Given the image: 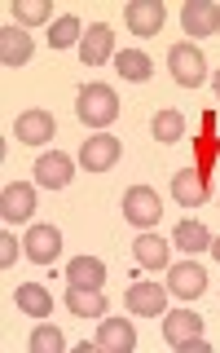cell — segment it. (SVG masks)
Returning <instances> with one entry per match:
<instances>
[{
	"label": "cell",
	"mask_w": 220,
	"mask_h": 353,
	"mask_svg": "<svg viewBox=\"0 0 220 353\" xmlns=\"http://www.w3.org/2000/svg\"><path fill=\"white\" fill-rule=\"evenodd\" d=\"M115 71L124 75V80H150L154 62H150L141 49H119V53H115Z\"/></svg>",
	"instance_id": "44dd1931"
},
{
	"label": "cell",
	"mask_w": 220,
	"mask_h": 353,
	"mask_svg": "<svg viewBox=\"0 0 220 353\" xmlns=\"http://www.w3.org/2000/svg\"><path fill=\"white\" fill-rule=\"evenodd\" d=\"M124 216L132 221V225H154V221L163 216L159 194H154L150 185H132V190L124 194Z\"/></svg>",
	"instance_id": "277c9868"
},
{
	"label": "cell",
	"mask_w": 220,
	"mask_h": 353,
	"mask_svg": "<svg viewBox=\"0 0 220 353\" xmlns=\"http://www.w3.org/2000/svg\"><path fill=\"white\" fill-rule=\"evenodd\" d=\"M115 159H119V141L110 137V132H93V137L80 146V168H88V172L115 168Z\"/></svg>",
	"instance_id": "3957f363"
},
{
	"label": "cell",
	"mask_w": 220,
	"mask_h": 353,
	"mask_svg": "<svg viewBox=\"0 0 220 353\" xmlns=\"http://www.w3.org/2000/svg\"><path fill=\"white\" fill-rule=\"evenodd\" d=\"M31 212H36V185L9 181L5 194H0V216H5V221H27Z\"/></svg>",
	"instance_id": "9c48e42d"
},
{
	"label": "cell",
	"mask_w": 220,
	"mask_h": 353,
	"mask_svg": "<svg viewBox=\"0 0 220 353\" xmlns=\"http://www.w3.org/2000/svg\"><path fill=\"white\" fill-rule=\"evenodd\" d=\"M172 194H176V203L198 208L207 199V176L198 172V168H181V172L172 176Z\"/></svg>",
	"instance_id": "e0dca14e"
},
{
	"label": "cell",
	"mask_w": 220,
	"mask_h": 353,
	"mask_svg": "<svg viewBox=\"0 0 220 353\" xmlns=\"http://www.w3.org/2000/svg\"><path fill=\"white\" fill-rule=\"evenodd\" d=\"M124 18H128V31L132 36H159V27H163V0H132V5L124 9Z\"/></svg>",
	"instance_id": "52a82bcc"
},
{
	"label": "cell",
	"mask_w": 220,
	"mask_h": 353,
	"mask_svg": "<svg viewBox=\"0 0 220 353\" xmlns=\"http://www.w3.org/2000/svg\"><path fill=\"white\" fill-rule=\"evenodd\" d=\"M66 309L75 318H106V296L102 287H66Z\"/></svg>",
	"instance_id": "4fadbf2b"
},
{
	"label": "cell",
	"mask_w": 220,
	"mask_h": 353,
	"mask_svg": "<svg viewBox=\"0 0 220 353\" xmlns=\"http://www.w3.org/2000/svg\"><path fill=\"white\" fill-rule=\"evenodd\" d=\"M22 248H27V256L36 265H49V261H58V252H62V234L53 225H31L27 239H22Z\"/></svg>",
	"instance_id": "30bf717a"
},
{
	"label": "cell",
	"mask_w": 220,
	"mask_h": 353,
	"mask_svg": "<svg viewBox=\"0 0 220 353\" xmlns=\"http://www.w3.org/2000/svg\"><path fill=\"white\" fill-rule=\"evenodd\" d=\"M176 248L203 252V248H212V234H207L203 221H181V225H176Z\"/></svg>",
	"instance_id": "603a6c76"
},
{
	"label": "cell",
	"mask_w": 220,
	"mask_h": 353,
	"mask_svg": "<svg viewBox=\"0 0 220 353\" xmlns=\"http://www.w3.org/2000/svg\"><path fill=\"white\" fill-rule=\"evenodd\" d=\"M14 301H18L22 314H31V318H49L53 314V296L44 292L40 283H22L18 292H14Z\"/></svg>",
	"instance_id": "d6986e66"
},
{
	"label": "cell",
	"mask_w": 220,
	"mask_h": 353,
	"mask_svg": "<svg viewBox=\"0 0 220 353\" xmlns=\"http://www.w3.org/2000/svg\"><path fill=\"white\" fill-rule=\"evenodd\" d=\"M132 248H137V261L146 265V270H163V265H168V243L159 234H141Z\"/></svg>",
	"instance_id": "7402d4cb"
},
{
	"label": "cell",
	"mask_w": 220,
	"mask_h": 353,
	"mask_svg": "<svg viewBox=\"0 0 220 353\" xmlns=\"http://www.w3.org/2000/svg\"><path fill=\"white\" fill-rule=\"evenodd\" d=\"M31 36L22 27H0V62L5 66H22V62H31Z\"/></svg>",
	"instance_id": "2e32d148"
},
{
	"label": "cell",
	"mask_w": 220,
	"mask_h": 353,
	"mask_svg": "<svg viewBox=\"0 0 220 353\" xmlns=\"http://www.w3.org/2000/svg\"><path fill=\"white\" fill-rule=\"evenodd\" d=\"M154 137L159 141H181L185 137V115L181 110H159V115H154Z\"/></svg>",
	"instance_id": "d4e9b609"
},
{
	"label": "cell",
	"mask_w": 220,
	"mask_h": 353,
	"mask_svg": "<svg viewBox=\"0 0 220 353\" xmlns=\"http://www.w3.org/2000/svg\"><path fill=\"white\" fill-rule=\"evenodd\" d=\"M168 287H172V296H181V301H198V296L207 292V274H203V265H194V261L172 265Z\"/></svg>",
	"instance_id": "ba28073f"
},
{
	"label": "cell",
	"mask_w": 220,
	"mask_h": 353,
	"mask_svg": "<svg viewBox=\"0 0 220 353\" xmlns=\"http://www.w3.org/2000/svg\"><path fill=\"white\" fill-rule=\"evenodd\" d=\"M18 248H22V243H18V239L5 230V239H0V270H9V265L18 261Z\"/></svg>",
	"instance_id": "83f0119b"
},
{
	"label": "cell",
	"mask_w": 220,
	"mask_h": 353,
	"mask_svg": "<svg viewBox=\"0 0 220 353\" xmlns=\"http://www.w3.org/2000/svg\"><path fill=\"white\" fill-rule=\"evenodd\" d=\"M66 279H71L75 287H102L106 283V265L97 256H75L71 265H66Z\"/></svg>",
	"instance_id": "ffe728a7"
},
{
	"label": "cell",
	"mask_w": 220,
	"mask_h": 353,
	"mask_svg": "<svg viewBox=\"0 0 220 353\" xmlns=\"http://www.w3.org/2000/svg\"><path fill=\"white\" fill-rule=\"evenodd\" d=\"M163 305H168V292H163L159 283H132L128 287V309L132 314L150 318V314H163Z\"/></svg>",
	"instance_id": "9a60e30c"
},
{
	"label": "cell",
	"mask_w": 220,
	"mask_h": 353,
	"mask_svg": "<svg viewBox=\"0 0 220 353\" xmlns=\"http://www.w3.org/2000/svg\"><path fill=\"white\" fill-rule=\"evenodd\" d=\"M14 14H18L22 27H27V22H49L53 18V5H49V0H18Z\"/></svg>",
	"instance_id": "4316f807"
},
{
	"label": "cell",
	"mask_w": 220,
	"mask_h": 353,
	"mask_svg": "<svg viewBox=\"0 0 220 353\" xmlns=\"http://www.w3.org/2000/svg\"><path fill=\"white\" fill-rule=\"evenodd\" d=\"M168 71L176 75V84L181 88H198L207 80V62H203V53H198V44H172V53H168Z\"/></svg>",
	"instance_id": "7a4b0ae2"
},
{
	"label": "cell",
	"mask_w": 220,
	"mask_h": 353,
	"mask_svg": "<svg viewBox=\"0 0 220 353\" xmlns=\"http://www.w3.org/2000/svg\"><path fill=\"white\" fill-rule=\"evenodd\" d=\"M163 336H168L172 349H185L190 340L203 336V318L190 314V309L181 305V309H172V314H163Z\"/></svg>",
	"instance_id": "5b68a950"
},
{
	"label": "cell",
	"mask_w": 220,
	"mask_h": 353,
	"mask_svg": "<svg viewBox=\"0 0 220 353\" xmlns=\"http://www.w3.org/2000/svg\"><path fill=\"white\" fill-rule=\"evenodd\" d=\"M110 53H115V31L106 27V22H93V27H84V40H80V58L88 66H102Z\"/></svg>",
	"instance_id": "8fae6325"
},
{
	"label": "cell",
	"mask_w": 220,
	"mask_h": 353,
	"mask_svg": "<svg viewBox=\"0 0 220 353\" xmlns=\"http://www.w3.org/2000/svg\"><path fill=\"white\" fill-rule=\"evenodd\" d=\"M53 115L49 110H22L18 115V124H14V132H18V141H27V146H40V141H49L53 137Z\"/></svg>",
	"instance_id": "5bb4252c"
},
{
	"label": "cell",
	"mask_w": 220,
	"mask_h": 353,
	"mask_svg": "<svg viewBox=\"0 0 220 353\" xmlns=\"http://www.w3.org/2000/svg\"><path fill=\"white\" fill-rule=\"evenodd\" d=\"M62 349H66V336L58 327L40 323L36 331H31V353H62Z\"/></svg>",
	"instance_id": "484cf974"
},
{
	"label": "cell",
	"mask_w": 220,
	"mask_h": 353,
	"mask_svg": "<svg viewBox=\"0 0 220 353\" xmlns=\"http://www.w3.org/2000/svg\"><path fill=\"white\" fill-rule=\"evenodd\" d=\"M75 115H80V124H88V128L115 124V115H119L115 88H110V84H84L80 97H75Z\"/></svg>",
	"instance_id": "6da1fadb"
},
{
	"label": "cell",
	"mask_w": 220,
	"mask_h": 353,
	"mask_svg": "<svg viewBox=\"0 0 220 353\" xmlns=\"http://www.w3.org/2000/svg\"><path fill=\"white\" fill-rule=\"evenodd\" d=\"M93 345L106 349V353H132V349H137V331H132L128 318H102Z\"/></svg>",
	"instance_id": "8992f818"
},
{
	"label": "cell",
	"mask_w": 220,
	"mask_h": 353,
	"mask_svg": "<svg viewBox=\"0 0 220 353\" xmlns=\"http://www.w3.org/2000/svg\"><path fill=\"white\" fill-rule=\"evenodd\" d=\"M181 22H185V36H216V5L212 0H190Z\"/></svg>",
	"instance_id": "ac0fdd59"
},
{
	"label": "cell",
	"mask_w": 220,
	"mask_h": 353,
	"mask_svg": "<svg viewBox=\"0 0 220 353\" xmlns=\"http://www.w3.org/2000/svg\"><path fill=\"white\" fill-rule=\"evenodd\" d=\"M181 353H207V340H203V336H198V340H190V345H185Z\"/></svg>",
	"instance_id": "f1b7e54d"
},
{
	"label": "cell",
	"mask_w": 220,
	"mask_h": 353,
	"mask_svg": "<svg viewBox=\"0 0 220 353\" xmlns=\"http://www.w3.org/2000/svg\"><path fill=\"white\" fill-rule=\"evenodd\" d=\"M216 97H220V75H216Z\"/></svg>",
	"instance_id": "1f68e13d"
},
{
	"label": "cell",
	"mask_w": 220,
	"mask_h": 353,
	"mask_svg": "<svg viewBox=\"0 0 220 353\" xmlns=\"http://www.w3.org/2000/svg\"><path fill=\"white\" fill-rule=\"evenodd\" d=\"M212 256H216V261H220V243H212Z\"/></svg>",
	"instance_id": "f546056e"
},
{
	"label": "cell",
	"mask_w": 220,
	"mask_h": 353,
	"mask_svg": "<svg viewBox=\"0 0 220 353\" xmlns=\"http://www.w3.org/2000/svg\"><path fill=\"white\" fill-rule=\"evenodd\" d=\"M75 40H84L80 18H75V14H66V18H58V22L49 27V44H53V49H71Z\"/></svg>",
	"instance_id": "cb8c5ba5"
},
{
	"label": "cell",
	"mask_w": 220,
	"mask_h": 353,
	"mask_svg": "<svg viewBox=\"0 0 220 353\" xmlns=\"http://www.w3.org/2000/svg\"><path fill=\"white\" fill-rule=\"evenodd\" d=\"M216 36H220V9H216Z\"/></svg>",
	"instance_id": "4dcf8cb0"
},
{
	"label": "cell",
	"mask_w": 220,
	"mask_h": 353,
	"mask_svg": "<svg viewBox=\"0 0 220 353\" xmlns=\"http://www.w3.org/2000/svg\"><path fill=\"white\" fill-rule=\"evenodd\" d=\"M71 172H75V159L71 154H58V150L40 154V163H36V181L49 185V190H62V185L71 181Z\"/></svg>",
	"instance_id": "7c38bea8"
}]
</instances>
